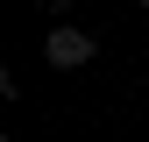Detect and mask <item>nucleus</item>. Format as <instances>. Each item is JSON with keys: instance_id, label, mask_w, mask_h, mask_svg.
<instances>
[{"instance_id": "nucleus-1", "label": "nucleus", "mask_w": 149, "mask_h": 142, "mask_svg": "<svg viewBox=\"0 0 149 142\" xmlns=\"http://www.w3.org/2000/svg\"><path fill=\"white\" fill-rule=\"evenodd\" d=\"M43 57L57 64V71H78V64H92V57H100V50H92V36H85V29H50Z\"/></svg>"}]
</instances>
